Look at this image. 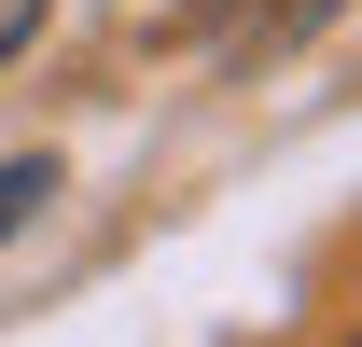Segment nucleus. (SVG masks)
I'll use <instances>...</instances> for the list:
<instances>
[{
    "instance_id": "f257e3e1",
    "label": "nucleus",
    "mask_w": 362,
    "mask_h": 347,
    "mask_svg": "<svg viewBox=\"0 0 362 347\" xmlns=\"http://www.w3.org/2000/svg\"><path fill=\"white\" fill-rule=\"evenodd\" d=\"M42 195H56V167H42V153H0V236L42 209Z\"/></svg>"
},
{
    "instance_id": "f03ea898",
    "label": "nucleus",
    "mask_w": 362,
    "mask_h": 347,
    "mask_svg": "<svg viewBox=\"0 0 362 347\" xmlns=\"http://www.w3.org/2000/svg\"><path fill=\"white\" fill-rule=\"evenodd\" d=\"M42 42V0H0V56H28Z\"/></svg>"
}]
</instances>
